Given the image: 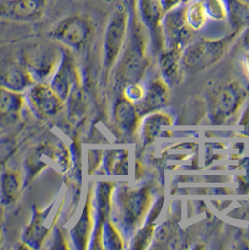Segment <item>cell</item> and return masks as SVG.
I'll return each mask as SVG.
<instances>
[{"label": "cell", "instance_id": "1", "mask_svg": "<svg viewBox=\"0 0 249 250\" xmlns=\"http://www.w3.org/2000/svg\"><path fill=\"white\" fill-rule=\"evenodd\" d=\"M95 24L85 13H73L57 21L48 31V37L68 49L82 50L90 40Z\"/></svg>", "mask_w": 249, "mask_h": 250}, {"label": "cell", "instance_id": "2", "mask_svg": "<svg viewBox=\"0 0 249 250\" xmlns=\"http://www.w3.org/2000/svg\"><path fill=\"white\" fill-rule=\"evenodd\" d=\"M240 30L221 39H201L187 46L182 53V62L185 67L193 71H199L213 66L218 62L227 48L234 40Z\"/></svg>", "mask_w": 249, "mask_h": 250}, {"label": "cell", "instance_id": "3", "mask_svg": "<svg viewBox=\"0 0 249 250\" xmlns=\"http://www.w3.org/2000/svg\"><path fill=\"white\" fill-rule=\"evenodd\" d=\"M20 61L29 71L36 83H43L51 78L61 57V47L50 43L35 42L21 48L17 54Z\"/></svg>", "mask_w": 249, "mask_h": 250}, {"label": "cell", "instance_id": "4", "mask_svg": "<svg viewBox=\"0 0 249 250\" xmlns=\"http://www.w3.org/2000/svg\"><path fill=\"white\" fill-rule=\"evenodd\" d=\"M129 21L128 8L119 5L111 14L103 39V68L109 71L116 64L125 42Z\"/></svg>", "mask_w": 249, "mask_h": 250}, {"label": "cell", "instance_id": "5", "mask_svg": "<svg viewBox=\"0 0 249 250\" xmlns=\"http://www.w3.org/2000/svg\"><path fill=\"white\" fill-rule=\"evenodd\" d=\"M117 212L125 232H131L143 221L151 203L146 188H122L117 195Z\"/></svg>", "mask_w": 249, "mask_h": 250}, {"label": "cell", "instance_id": "6", "mask_svg": "<svg viewBox=\"0 0 249 250\" xmlns=\"http://www.w3.org/2000/svg\"><path fill=\"white\" fill-rule=\"evenodd\" d=\"M80 72L73 53L61 46V57L55 72L50 78V86L65 102L79 89Z\"/></svg>", "mask_w": 249, "mask_h": 250}, {"label": "cell", "instance_id": "7", "mask_svg": "<svg viewBox=\"0 0 249 250\" xmlns=\"http://www.w3.org/2000/svg\"><path fill=\"white\" fill-rule=\"evenodd\" d=\"M49 0H0V19L12 23H32L45 16Z\"/></svg>", "mask_w": 249, "mask_h": 250}, {"label": "cell", "instance_id": "8", "mask_svg": "<svg viewBox=\"0 0 249 250\" xmlns=\"http://www.w3.org/2000/svg\"><path fill=\"white\" fill-rule=\"evenodd\" d=\"M25 103L35 116L41 119L54 117L65 107L66 103L52 89L50 84L36 83L27 91Z\"/></svg>", "mask_w": 249, "mask_h": 250}, {"label": "cell", "instance_id": "9", "mask_svg": "<svg viewBox=\"0 0 249 250\" xmlns=\"http://www.w3.org/2000/svg\"><path fill=\"white\" fill-rule=\"evenodd\" d=\"M36 83L17 55L0 53V86L12 91H27Z\"/></svg>", "mask_w": 249, "mask_h": 250}, {"label": "cell", "instance_id": "10", "mask_svg": "<svg viewBox=\"0 0 249 250\" xmlns=\"http://www.w3.org/2000/svg\"><path fill=\"white\" fill-rule=\"evenodd\" d=\"M53 205H50L45 210H40L36 206L33 207L31 219L28 225L24 229L22 236V243L27 249L37 250L41 249L46 237L51 231L48 224V217L51 213Z\"/></svg>", "mask_w": 249, "mask_h": 250}, {"label": "cell", "instance_id": "11", "mask_svg": "<svg viewBox=\"0 0 249 250\" xmlns=\"http://www.w3.org/2000/svg\"><path fill=\"white\" fill-rule=\"evenodd\" d=\"M25 103L23 93L0 86V125H9L20 117Z\"/></svg>", "mask_w": 249, "mask_h": 250}, {"label": "cell", "instance_id": "12", "mask_svg": "<svg viewBox=\"0 0 249 250\" xmlns=\"http://www.w3.org/2000/svg\"><path fill=\"white\" fill-rule=\"evenodd\" d=\"M138 16L144 26L153 35L162 33V21L165 13L160 0H136Z\"/></svg>", "mask_w": 249, "mask_h": 250}, {"label": "cell", "instance_id": "13", "mask_svg": "<svg viewBox=\"0 0 249 250\" xmlns=\"http://www.w3.org/2000/svg\"><path fill=\"white\" fill-rule=\"evenodd\" d=\"M94 229L92 219L91 200L87 199L83 207V213L72 229L70 230V236L75 249L78 250L89 249L91 237Z\"/></svg>", "mask_w": 249, "mask_h": 250}, {"label": "cell", "instance_id": "14", "mask_svg": "<svg viewBox=\"0 0 249 250\" xmlns=\"http://www.w3.org/2000/svg\"><path fill=\"white\" fill-rule=\"evenodd\" d=\"M168 96L169 92L166 84L160 80H155L149 85L144 98L135 104L138 114L143 116L156 111L167 102Z\"/></svg>", "mask_w": 249, "mask_h": 250}, {"label": "cell", "instance_id": "15", "mask_svg": "<svg viewBox=\"0 0 249 250\" xmlns=\"http://www.w3.org/2000/svg\"><path fill=\"white\" fill-rule=\"evenodd\" d=\"M113 116L118 128L125 134H132L136 131L140 114L137 112L134 103L125 98L119 100L114 106Z\"/></svg>", "mask_w": 249, "mask_h": 250}, {"label": "cell", "instance_id": "16", "mask_svg": "<svg viewBox=\"0 0 249 250\" xmlns=\"http://www.w3.org/2000/svg\"><path fill=\"white\" fill-rule=\"evenodd\" d=\"M245 92L234 84H230L222 89L216 97L215 103V112L217 116L226 118L230 116L238 109L243 94Z\"/></svg>", "mask_w": 249, "mask_h": 250}, {"label": "cell", "instance_id": "17", "mask_svg": "<svg viewBox=\"0 0 249 250\" xmlns=\"http://www.w3.org/2000/svg\"><path fill=\"white\" fill-rule=\"evenodd\" d=\"M22 176L15 170H5L0 174V204L13 203L22 188Z\"/></svg>", "mask_w": 249, "mask_h": 250}, {"label": "cell", "instance_id": "18", "mask_svg": "<svg viewBox=\"0 0 249 250\" xmlns=\"http://www.w3.org/2000/svg\"><path fill=\"white\" fill-rule=\"evenodd\" d=\"M171 125V119L168 114H155L148 116L143 123L142 135L144 144H148L159 136L162 126Z\"/></svg>", "mask_w": 249, "mask_h": 250}, {"label": "cell", "instance_id": "19", "mask_svg": "<svg viewBox=\"0 0 249 250\" xmlns=\"http://www.w3.org/2000/svg\"><path fill=\"white\" fill-rule=\"evenodd\" d=\"M105 170L114 175H126L128 172L127 151H111L105 158Z\"/></svg>", "mask_w": 249, "mask_h": 250}, {"label": "cell", "instance_id": "20", "mask_svg": "<svg viewBox=\"0 0 249 250\" xmlns=\"http://www.w3.org/2000/svg\"><path fill=\"white\" fill-rule=\"evenodd\" d=\"M184 16L187 26L192 31L201 30L208 20L200 0L193 2L184 9Z\"/></svg>", "mask_w": 249, "mask_h": 250}, {"label": "cell", "instance_id": "21", "mask_svg": "<svg viewBox=\"0 0 249 250\" xmlns=\"http://www.w3.org/2000/svg\"><path fill=\"white\" fill-rule=\"evenodd\" d=\"M101 243L102 249L106 250H121L123 249V240L120 233L108 219L104 222L102 229Z\"/></svg>", "mask_w": 249, "mask_h": 250}, {"label": "cell", "instance_id": "22", "mask_svg": "<svg viewBox=\"0 0 249 250\" xmlns=\"http://www.w3.org/2000/svg\"><path fill=\"white\" fill-rule=\"evenodd\" d=\"M228 16L232 19L235 30H240L244 24L249 22V5L240 0H231L228 5Z\"/></svg>", "mask_w": 249, "mask_h": 250}, {"label": "cell", "instance_id": "23", "mask_svg": "<svg viewBox=\"0 0 249 250\" xmlns=\"http://www.w3.org/2000/svg\"><path fill=\"white\" fill-rule=\"evenodd\" d=\"M200 2L208 19L223 21L228 17V5L224 0H200Z\"/></svg>", "mask_w": 249, "mask_h": 250}, {"label": "cell", "instance_id": "24", "mask_svg": "<svg viewBox=\"0 0 249 250\" xmlns=\"http://www.w3.org/2000/svg\"><path fill=\"white\" fill-rule=\"evenodd\" d=\"M155 226L152 223L146 224L144 228L137 231L136 235L132 239L131 249L144 250L150 245L154 235Z\"/></svg>", "mask_w": 249, "mask_h": 250}, {"label": "cell", "instance_id": "25", "mask_svg": "<svg viewBox=\"0 0 249 250\" xmlns=\"http://www.w3.org/2000/svg\"><path fill=\"white\" fill-rule=\"evenodd\" d=\"M145 93V89L141 85L133 83L124 87V98L131 103H137L144 98Z\"/></svg>", "mask_w": 249, "mask_h": 250}, {"label": "cell", "instance_id": "26", "mask_svg": "<svg viewBox=\"0 0 249 250\" xmlns=\"http://www.w3.org/2000/svg\"><path fill=\"white\" fill-rule=\"evenodd\" d=\"M183 0H160L163 12L166 14L177 8H179Z\"/></svg>", "mask_w": 249, "mask_h": 250}, {"label": "cell", "instance_id": "27", "mask_svg": "<svg viewBox=\"0 0 249 250\" xmlns=\"http://www.w3.org/2000/svg\"><path fill=\"white\" fill-rule=\"evenodd\" d=\"M242 47L248 52L249 51V25H248L241 35Z\"/></svg>", "mask_w": 249, "mask_h": 250}, {"label": "cell", "instance_id": "28", "mask_svg": "<svg viewBox=\"0 0 249 250\" xmlns=\"http://www.w3.org/2000/svg\"><path fill=\"white\" fill-rule=\"evenodd\" d=\"M242 61H243L245 71L247 72V74L249 75V51L246 52V54L243 57V60Z\"/></svg>", "mask_w": 249, "mask_h": 250}]
</instances>
